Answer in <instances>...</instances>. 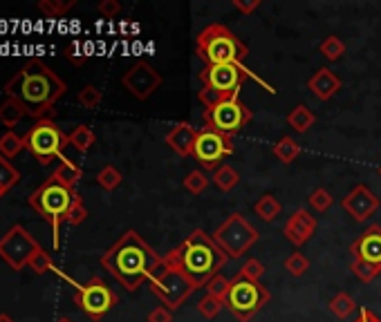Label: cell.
<instances>
[{
	"instance_id": "44dd1931",
	"label": "cell",
	"mask_w": 381,
	"mask_h": 322,
	"mask_svg": "<svg viewBox=\"0 0 381 322\" xmlns=\"http://www.w3.org/2000/svg\"><path fill=\"white\" fill-rule=\"evenodd\" d=\"M211 183L216 186L220 193H229V190H234L238 183H240V173L236 171L234 166H229V163H222L216 173H213L211 177Z\"/></svg>"
},
{
	"instance_id": "8992f818",
	"label": "cell",
	"mask_w": 381,
	"mask_h": 322,
	"mask_svg": "<svg viewBox=\"0 0 381 322\" xmlns=\"http://www.w3.org/2000/svg\"><path fill=\"white\" fill-rule=\"evenodd\" d=\"M148 284L152 294L160 298V302L164 306H169L171 311L179 309V306L191 298L193 291L200 289L191 280V275L184 269L166 257H164V267L152 275Z\"/></svg>"
},
{
	"instance_id": "836d02e7",
	"label": "cell",
	"mask_w": 381,
	"mask_h": 322,
	"mask_svg": "<svg viewBox=\"0 0 381 322\" xmlns=\"http://www.w3.org/2000/svg\"><path fill=\"white\" fill-rule=\"evenodd\" d=\"M321 54L328 58V60H339L343 54H345V43L339 38V36H328L323 43H321Z\"/></svg>"
},
{
	"instance_id": "74e56055",
	"label": "cell",
	"mask_w": 381,
	"mask_h": 322,
	"mask_svg": "<svg viewBox=\"0 0 381 322\" xmlns=\"http://www.w3.org/2000/svg\"><path fill=\"white\" fill-rule=\"evenodd\" d=\"M222 309H224V302L218 300V298H213V296H209V294H207L200 302H197V313L204 316L207 320L216 318Z\"/></svg>"
},
{
	"instance_id": "83f0119b",
	"label": "cell",
	"mask_w": 381,
	"mask_h": 322,
	"mask_svg": "<svg viewBox=\"0 0 381 322\" xmlns=\"http://www.w3.org/2000/svg\"><path fill=\"white\" fill-rule=\"evenodd\" d=\"M330 311L337 316L339 320H345V318H350L355 311H357V302H355V298L350 296V294H345V291H339L337 296H334L332 300H330Z\"/></svg>"
},
{
	"instance_id": "8d00e7d4",
	"label": "cell",
	"mask_w": 381,
	"mask_h": 322,
	"mask_svg": "<svg viewBox=\"0 0 381 322\" xmlns=\"http://www.w3.org/2000/svg\"><path fill=\"white\" fill-rule=\"evenodd\" d=\"M350 271H353L355 278L361 280L363 284L372 282L377 275L381 273L379 269H375V267H370V264H365V262H359V259H350Z\"/></svg>"
},
{
	"instance_id": "7bdbcfd3",
	"label": "cell",
	"mask_w": 381,
	"mask_h": 322,
	"mask_svg": "<svg viewBox=\"0 0 381 322\" xmlns=\"http://www.w3.org/2000/svg\"><path fill=\"white\" fill-rule=\"evenodd\" d=\"M197 99H200V103L207 107V110H213L216 105H220L222 101H226V97H222L220 92L211 90V87H202L200 92H197Z\"/></svg>"
},
{
	"instance_id": "4dcf8cb0",
	"label": "cell",
	"mask_w": 381,
	"mask_h": 322,
	"mask_svg": "<svg viewBox=\"0 0 381 322\" xmlns=\"http://www.w3.org/2000/svg\"><path fill=\"white\" fill-rule=\"evenodd\" d=\"M121 179H124V175H121L115 166H103L101 171L97 173V183H99L103 190H108V193H113V190L119 188Z\"/></svg>"
},
{
	"instance_id": "7a4b0ae2",
	"label": "cell",
	"mask_w": 381,
	"mask_h": 322,
	"mask_svg": "<svg viewBox=\"0 0 381 322\" xmlns=\"http://www.w3.org/2000/svg\"><path fill=\"white\" fill-rule=\"evenodd\" d=\"M66 90L68 85L41 58H32L5 83V95L16 99L36 121L52 119L54 103L66 95Z\"/></svg>"
},
{
	"instance_id": "8fae6325",
	"label": "cell",
	"mask_w": 381,
	"mask_h": 322,
	"mask_svg": "<svg viewBox=\"0 0 381 322\" xmlns=\"http://www.w3.org/2000/svg\"><path fill=\"white\" fill-rule=\"evenodd\" d=\"M251 119H254L251 107H247V103H242L238 97L222 101L220 105L213 107V110H204V126L207 128H213V130L231 134V136L238 130L245 128Z\"/></svg>"
},
{
	"instance_id": "30bf717a",
	"label": "cell",
	"mask_w": 381,
	"mask_h": 322,
	"mask_svg": "<svg viewBox=\"0 0 381 322\" xmlns=\"http://www.w3.org/2000/svg\"><path fill=\"white\" fill-rule=\"evenodd\" d=\"M231 155H234V136L231 134L218 132V130L207 128V126L197 130L193 157L200 161L204 171L216 173L222 166V161Z\"/></svg>"
},
{
	"instance_id": "b9f144b4",
	"label": "cell",
	"mask_w": 381,
	"mask_h": 322,
	"mask_svg": "<svg viewBox=\"0 0 381 322\" xmlns=\"http://www.w3.org/2000/svg\"><path fill=\"white\" fill-rule=\"evenodd\" d=\"M54 267V262H52V257H50V253L45 251V249H38L34 255H32V259H29V269H32L34 273H48L50 269Z\"/></svg>"
},
{
	"instance_id": "f35d334b",
	"label": "cell",
	"mask_w": 381,
	"mask_h": 322,
	"mask_svg": "<svg viewBox=\"0 0 381 322\" xmlns=\"http://www.w3.org/2000/svg\"><path fill=\"white\" fill-rule=\"evenodd\" d=\"M238 275H240V278H245V280H251V282H261V278L265 275V264L261 262V259L251 257V259H247L245 264H242Z\"/></svg>"
},
{
	"instance_id": "ffe728a7",
	"label": "cell",
	"mask_w": 381,
	"mask_h": 322,
	"mask_svg": "<svg viewBox=\"0 0 381 322\" xmlns=\"http://www.w3.org/2000/svg\"><path fill=\"white\" fill-rule=\"evenodd\" d=\"M308 87L312 90V95H314L316 99L330 101V99L341 90V79H339V76L334 74L330 68H321V70H316V72L310 76Z\"/></svg>"
},
{
	"instance_id": "5b68a950",
	"label": "cell",
	"mask_w": 381,
	"mask_h": 322,
	"mask_svg": "<svg viewBox=\"0 0 381 322\" xmlns=\"http://www.w3.org/2000/svg\"><path fill=\"white\" fill-rule=\"evenodd\" d=\"M79 197L74 188L61 183L52 175L45 179L41 186L29 195V206H32L41 218L52 226L54 233V247H58V228L63 222H68V213L74 204V199Z\"/></svg>"
},
{
	"instance_id": "9a60e30c",
	"label": "cell",
	"mask_w": 381,
	"mask_h": 322,
	"mask_svg": "<svg viewBox=\"0 0 381 322\" xmlns=\"http://www.w3.org/2000/svg\"><path fill=\"white\" fill-rule=\"evenodd\" d=\"M121 85H124L135 99L146 101L155 95V90L162 85V74L146 60H137V63L121 76Z\"/></svg>"
},
{
	"instance_id": "484cf974",
	"label": "cell",
	"mask_w": 381,
	"mask_h": 322,
	"mask_svg": "<svg viewBox=\"0 0 381 322\" xmlns=\"http://www.w3.org/2000/svg\"><path fill=\"white\" fill-rule=\"evenodd\" d=\"M23 117H27V112H25V107H23L16 99H9V97H7L5 103L0 105V124L7 126L9 130L16 126Z\"/></svg>"
},
{
	"instance_id": "2e32d148",
	"label": "cell",
	"mask_w": 381,
	"mask_h": 322,
	"mask_svg": "<svg viewBox=\"0 0 381 322\" xmlns=\"http://www.w3.org/2000/svg\"><path fill=\"white\" fill-rule=\"evenodd\" d=\"M379 204H381L379 197L365 186V183H357V186L341 199V208L355 222H368L375 215V210L379 208Z\"/></svg>"
},
{
	"instance_id": "db71d44e",
	"label": "cell",
	"mask_w": 381,
	"mask_h": 322,
	"mask_svg": "<svg viewBox=\"0 0 381 322\" xmlns=\"http://www.w3.org/2000/svg\"><path fill=\"white\" fill-rule=\"evenodd\" d=\"M379 175H381V168H379Z\"/></svg>"
},
{
	"instance_id": "3957f363",
	"label": "cell",
	"mask_w": 381,
	"mask_h": 322,
	"mask_svg": "<svg viewBox=\"0 0 381 322\" xmlns=\"http://www.w3.org/2000/svg\"><path fill=\"white\" fill-rule=\"evenodd\" d=\"M164 257L184 269L197 286H207V282L211 278H216L229 259L226 253L213 242L209 233L202 231V228H195L184 242L177 244V247L166 253Z\"/></svg>"
},
{
	"instance_id": "f546056e",
	"label": "cell",
	"mask_w": 381,
	"mask_h": 322,
	"mask_svg": "<svg viewBox=\"0 0 381 322\" xmlns=\"http://www.w3.org/2000/svg\"><path fill=\"white\" fill-rule=\"evenodd\" d=\"M74 5H76V0H41L38 9L48 18H58V16H63L66 11H70Z\"/></svg>"
},
{
	"instance_id": "ba28073f",
	"label": "cell",
	"mask_w": 381,
	"mask_h": 322,
	"mask_svg": "<svg viewBox=\"0 0 381 322\" xmlns=\"http://www.w3.org/2000/svg\"><path fill=\"white\" fill-rule=\"evenodd\" d=\"M25 148L32 152V157L41 166H50L56 157H61V152L66 150L68 144V134L61 130L54 119H41L29 128L23 136Z\"/></svg>"
},
{
	"instance_id": "6da1fadb",
	"label": "cell",
	"mask_w": 381,
	"mask_h": 322,
	"mask_svg": "<svg viewBox=\"0 0 381 322\" xmlns=\"http://www.w3.org/2000/svg\"><path fill=\"white\" fill-rule=\"evenodd\" d=\"M101 267L119 280L126 291L135 294L164 267V257L130 228L101 255Z\"/></svg>"
},
{
	"instance_id": "52a82bcc",
	"label": "cell",
	"mask_w": 381,
	"mask_h": 322,
	"mask_svg": "<svg viewBox=\"0 0 381 322\" xmlns=\"http://www.w3.org/2000/svg\"><path fill=\"white\" fill-rule=\"evenodd\" d=\"M269 300H271V294L263 282H251L236 275L231 280V289H229L224 306L236 320L249 322Z\"/></svg>"
},
{
	"instance_id": "e0dca14e",
	"label": "cell",
	"mask_w": 381,
	"mask_h": 322,
	"mask_svg": "<svg viewBox=\"0 0 381 322\" xmlns=\"http://www.w3.org/2000/svg\"><path fill=\"white\" fill-rule=\"evenodd\" d=\"M350 255H353V259H359V262H365L381 271V226L370 224L365 228V231L353 242Z\"/></svg>"
},
{
	"instance_id": "d590c367",
	"label": "cell",
	"mask_w": 381,
	"mask_h": 322,
	"mask_svg": "<svg viewBox=\"0 0 381 322\" xmlns=\"http://www.w3.org/2000/svg\"><path fill=\"white\" fill-rule=\"evenodd\" d=\"M211 179L202 173V171H191L184 179V188L191 193V195H200L209 188Z\"/></svg>"
},
{
	"instance_id": "7402d4cb",
	"label": "cell",
	"mask_w": 381,
	"mask_h": 322,
	"mask_svg": "<svg viewBox=\"0 0 381 322\" xmlns=\"http://www.w3.org/2000/svg\"><path fill=\"white\" fill-rule=\"evenodd\" d=\"M287 124L292 126V130H296L298 134H303V132H308L314 124H316V117H314V112L310 110L308 105H296L292 112L287 114Z\"/></svg>"
},
{
	"instance_id": "1f68e13d",
	"label": "cell",
	"mask_w": 381,
	"mask_h": 322,
	"mask_svg": "<svg viewBox=\"0 0 381 322\" xmlns=\"http://www.w3.org/2000/svg\"><path fill=\"white\" fill-rule=\"evenodd\" d=\"M19 181H21V173L5 157H0V190L7 193L11 190V186H16Z\"/></svg>"
},
{
	"instance_id": "bcb514c9",
	"label": "cell",
	"mask_w": 381,
	"mask_h": 322,
	"mask_svg": "<svg viewBox=\"0 0 381 322\" xmlns=\"http://www.w3.org/2000/svg\"><path fill=\"white\" fill-rule=\"evenodd\" d=\"M119 11H121L119 0H101L99 3V14L103 18H115L119 16Z\"/></svg>"
},
{
	"instance_id": "603a6c76",
	"label": "cell",
	"mask_w": 381,
	"mask_h": 322,
	"mask_svg": "<svg viewBox=\"0 0 381 322\" xmlns=\"http://www.w3.org/2000/svg\"><path fill=\"white\" fill-rule=\"evenodd\" d=\"M271 152H273V157H276L278 161L292 163V161H296L298 155H301V144H298L296 139H292V136H281V139L273 144Z\"/></svg>"
},
{
	"instance_id": "f6af8a7d",
	"label": "cell",
	"mask_w": 381,
	"mask_h": 322,
	"mask_svg": "<svg viewBox=\"0 0 381 322\" xmlns=\"http://www.w3.org/2000/svg\"><path fill=\"white\" fill-rule=\"evenodd\" d=\"M66 58L70 60V63H74V65H83L85 60H88V56L81 54V45L79 43H70L68 45V48H66Z\"/></svg>"
},
{
	"instance_id": "277c9868",
	"label": "cell",
	"mask_w": 381,
	"mask_h": 322,
	"mask_svg": "<svg viewBox=\"0 0 381 322\" xmlns=\"http://www.w3.org/2000/svg\"><path fill=\"white\" fill-rule=\"evenodd\" d=\"M195 54L207 65H242L249 48L222 23L207 25L195 38Z\"/></svg>"
},
{
	"instance_id": "60d3db41",
	"label": "cell",
	"mask_w": 381,
	"mask_h": 322,
	"mask_svg": "<svg viewBox=\"0 0 381 322\" xmlns=\"http://www.w3.org/2000/svg\"><path fill=\"white\" fill-rule=\"evenodd\" d=\"M332 204H334V197H332L330 190H325V188H316V190L310 195V206H312L316 213H325Z\"/></svg>"
},
{
	"instance_id": "d6986e66",
	"label": "cell",
	"mask_w": 381,
	"mask_h": 322,
	"mask_svg": "<svg viewBox=\"0 0 381 322\" xmlns=\"http://www.w3.org/2000/svg\"><path fill=\"white\" fill-rule=\"evenodd\" d=\"M195 139H197V130L189 124V121H182V124L173 126L166 132V144L177 152L179 157H193L195 150Z\"/></svg>"
},
{
	"instance_id": "d4e9b609",
	"label": "cell",
	"mask_w": 381,
	"mask_h": 322,
	"mask_svg": "<svg viewBox=\"0 0 381 322\" xmlns=\"http://www.w3.org/2000/svg\"><path fill=\"white\" fill-rule=\"evenodd\" d=\"M254 210H256V215L261 218L263 222H273L281 215V210H283V206H281V202L273 195H263L258 202L254 204Z\"/></svg>"
},
{
	"instance_id": "4316f807",
	"label": "cell",
	"mask_w": 381,
	"mask_h": 322,
	"mask_svg": "<svg viewBox=\"0 0 381 322\" xmlns=\"http://www.w3.org/2000/svg\"><path fill=\"white\" fill-rule=\"evenodd\" d=\"M95 141H97V136H95V132H93V128H90V126H76L68 134V144L72 148H76L79 152H88L90 148L95 146Z\"/></svg>"
},
{
	"instance_id": "7c38bea8",
	"label": "cell",
	"mask_w": 381,
	"mask_h": 322,
	"mask_svg": "<svg viewBox=\"0 0 381 322\" xmlns=\"http://www.w3.org/2000/svg\"><path fill=\"white\" fill-rule=\"evenodd\" d=\"M74 304L93 320H101L117 304V294L101 278H90L74 294Z\"/></svg>"
},
{
	"instance_id": "cb8c5ba5",
	"label": "cell",
	"mask_w": 381,
	"mask_h": 322,
	"mask_svg": "<svg viewBox=\"0 0 381 322\" xmlns=\"http://www.w3.org/2000/svg\"><path fill=\"white\" fill-rule=\"evenodd\" d=\"M52 177L54 179H58L61 183H66V186H70V188H74L76 183H79V179L83 177V171L79 166H76L74 161H70V159H63L58 166H56V171L52 173Z\"/></svg>"
},
{
	"instance_id": "ab89813d",
	"label": "cell",
	"mask_w": 381,
	"mask_h": 322,
	"mask_svg": "<svg viewBox=\"0 0 381 322\" xmlns=\"http://www.w3.org/2000/svg\"><path fill=\"white\" fill-rule=\"evenodd\" d=\"M285 269L294 275V278H301V275H305L308 273V269H310V259L305 257L303 253H292L287 259H285Z\"/></svg>"
},
{
	"instance_id": "ac0fdd59",
	"label": "cell",
	"mask_w": 381,
	"mask_h": 322,
	"mask_svg": "<svg viewBox=\"0 0 381 322\" xmlns=\"http://www.w3.org/2000/svg\"><path fill=\"white\" fill-rule=\"evenodd\" d=\"M283 233H285V237H287L289 242L294 244V247H303V244L316 233V220H314V215H310L308 208L294 210L292 218L285 222Z\"/></svg>"
},
{
	"instance_id": "9c48e42d",
	"label": "cell",
	"mask_w": 381,
	"mask_h": 322,
	"mask_svg": "<svg viewBox=\"0 0 381 322\" xmlns=\"http://www.w3.org/2000/svg\"><path fill=\"white\" fill-rule=\"evenodd\" d=\"M211 237L226 253L229 259H238L261 240V233L245 220V215L234 213L216 228V233Z\"/></svg>"
},
{
	"instance_id": "ee69618b",
	"label": "cell",
	"mask_w": 381,
	"mask_h": 322,
	"mask_svg": "<svg viewBox=\"0 0 381 322\" xmlns=\"http://www.w3.org/2000/svg\"><path fill=\"white\" fill-rule=\"evenodd\" d=\"M85 218H88V208H85V204H83V199L76 197L74 204H72V208H70V213H68V224L79 226V224L85 222Z\"/></svg>"
},
{
	"instance_id": "e575fe53",
	"label": "cell",
	"mask_w": 381,
	"mask_h": 322,
	"mask_svg": "<svg viewBox=\"0 0 381 322\" xmlns=\"http://www.w3.org/2000/svg\"><path fill=\"white\" fill-rule=\"evenodd\" d=\"M76 101H79L85 110H95V107H99L101 105V101H103V95H101V90L99 87H95V85H85L79 95H76Z\"/></svg>"
},
{
	"instance_id": "f5cc1de1",
	"label": "cell",
	"mask_w": 381,
	"mask_h": 322,
	"mask_svg": "<svg viewBox=\"0 0 381 322\" xmlns=\"http://www.w3.org/2000/svg\"><path fill=\"white\" fill-rule=\"evenodd\" d=\"M0 197H3V190H0Z\"/></svg>"
},
{
	"instance_id": "816d5d0a",
	"label": "cell",
	"mask_w": 381,
	"mask_h": 322,
	"mask_svg": "<svg viewBox=\"0 0 381 322\" xmlns=\"http://www.w3.org/2000/svg\"><path fill=\"white\" fill-rule=\"evenodd\" d=\"M56 322H72V320H70V318H58Z\"/></svg>"
},
{
	"instance_id": "c3c4849f",
	"label": "cell",
	"mask_w": 381,
	"mask_h": 322,
	"mask_svg": "<svg viewBox=\"0 0 381 322\" xmlns=\"http://www.w3.org/2000/svg\"><path fill=\"white\" fill-rule=\"evenodd\" d=\"M261 5H263L261 0H234V9L240 11L242 16H249V14H254Z\"/></svg>"
},
{
	"instance_id": "4fadbf2b",
	"label": "cell",
	"mask_w": 381,
	"mask_h": 322,
	"mask_svg": "<svg viewBox=\"0 0 381 322\" xmlns=\"http://www.w3.org/2000/svg\"><path fill=\"white\" fill-rule=\"evenodd\" d=\"M38 249H41L38 242L29 235L21 224H14L9 231L0 237V257H3L14 271L25 269Z\"/></svg>"
},
{
	"instance_id": "f1b7e54d",
	"label": "cell",
	"mask_w": 381,
	"mask_h": 322,
	"mask_svg": "<svg viewBox=\"0 0 381 322\" xmlns=\"http://www.w3.org/2000/svg\"><path fill=\"white\" fill-rule=\"evenodd\" d=\"M23 148H25L23 136H19L14 130H7L3 136H0V157L11 159V157H16Z\"/></svg>"
},
{
	"instance_id": "7dc6e473",
	"label": "cell",
	"mask_w": 381,
	"mask_h": 322,
	"mask_svg": "<svg viewBox=\"0 0 381 322\" xmlns=\"http://www.w3.org/2000/svg\"><path fill=\"white\" fill-rule=\"evenodd\" d=\"M148 322H173V311L169 309V306L160 304L148 313Z\"/></svg>"
},
{
	"instance_id": "f907efd6",
	"label": "cell",
	"mask_w": 381,
	"mask_h": 322,
	"mask_svg": "<svg viewBox=\"0 0 381 322\" xmlns=\"http://www.w3.org/2000/svg\"><path fill=\"white\" fill-rule=\"evenodd\" d=\"M0 322H16L11 316H7V313H0Z\"/></svg>"
},
{
	"instance_id": "5bb4252c",
	"label": "cell",
	"mask_w": 381,
	"mask_h": 322,
	"mask_svg": "<svg viewBox=\"0 0 381 322\" xmlns=\"http://www.w3.org/2000/svg\"><path fill=\"white\" fill-rule=\"evenodd\" d=\"M249 70L242 65H207L200 72L202 87H211L220 92L226 99H236L242 85L249 79Z\"/></svg>"
},
{
	"instance_id": "d6a6232c",
	"label": "cell",
	"mask_w": 381,
	"mask_h": 322,
	"mask_svg": "<svg viewBox=\"0 0 381 322\" xmlns=\"http://www.w3.org/2000/svg\"><path fill=\"white\" fill-rule=\"evenodd\" d=\"M207 294L209 296H213V298H218V300H226V296H229V289H231V280L229 278H224L222 273H218L216 278H211L209 282H207Z\"/></svg>"
},
{
	"instance_id": "681fc988",
	"label": "cell",
	"mask_w": 381,
	"mask_h": 322,
	"mask_svg": "<svg viewBox=\"0 0 381 322\" xmlns=\"http://www.w3.org/2000/svg\"><path fill=\"white\" fill-rule=\"evenodd\" d=\"M355 322H381V320H379V316H375L370 309H365V306H363L361 313H359V318H357Z\"/></svg>"
}]
</instances>
